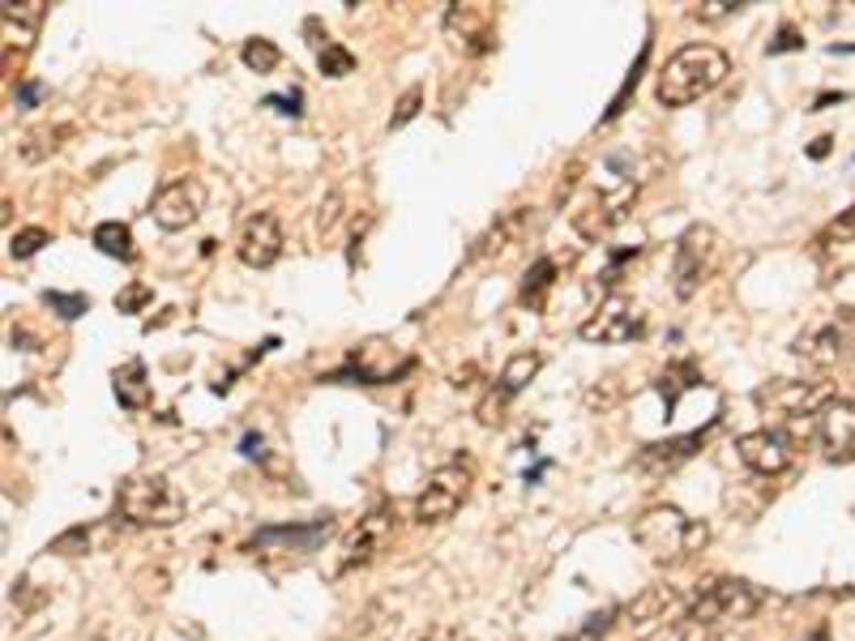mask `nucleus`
Segmentation results:
<instances>
[{
	"instance_id": "obj_1",
	"label": "nucleus",
	"mask_w": 855,
	"mask_h": 641,
	"mask_svg": "<svg viewBox=\"0 0 855 641\" xmlns=\"http://www.w3.org/2000/svg\"><path fill=\"white\" fill-rule=\"evenodd\" d=\"M638 188H641V176L634 172V154H629V150L607 154L599 188H591V193L570 210L573 231H577L582 240H599V236H607L625 214L634 210Z\"/></svg>"
},
{
	"instance_id": "obj_2",
	"label": "nucleus",
	"mask_w": 855,
	"mask_h": 641,
	"mask_svg": "<svg viewBox=\"0 0 855 641\" xmlns=\"http://www.w3.org/2000/svg\"><path fill=\"white\" fill-rule=\"evenodd\" d=\"M753 402L761 406L766 420H775V432H783L791 445H804L818 436V420L821 411L834 402L830 398V385L821 381H766L761 390L753 393Z\"/></svg>"
},
{
	"instance_id": "obj_3",
	"label": "nucleus",
	"mask_w": 855,
	"mask_h": 641,
	"mask_svg": "<svg viewBox=\"0 0 855 641\" xmlns=\"http://www.w3.org/2000/svg\"><path fill=\"white\" fill-rule=\"evenodd\" d=\"M727 73H732V65H727V52L723 47H714V43H689V47H680L677 56L659 69L654 95H659L663 107H689L697 104L702 95H711Z\"/></svg>"
},
{
	"instance_id": "obj_4",
	"label": "nucleus",
	"mask_w": 855,
	"mask_h": 641,
	"mask_svg": "<svg viewBox=\"0 0 855 641\" xmlns=\"http://www.w3.org/2000/svg\"><path fill=\"white\" fill-rule=\"evenodd\" d=\"M706 539H711L706 522L680 513L677 504H650L638 522H634V543H638L650 561H659V565L689 561L693 552L706 547Z\"/></svg>"
},
{
	"instance_id": "obj_5",
	"label": "nucleus",
	"mask_w": 855,
	"mask_h": 641,
	"mask_svg": "<svg viewBox=\"0 0 855 641\" xmlns=\"http://www.w3.org/2000/svg\"><path fill=\"white\" fill-rule=\"evenodd\" d=\"M757 607H761V590L757 586H748L745 577H711V582H702L693 595H689V604H684V624H693V629H723V624H740L748 616H757Z\"/></svg>"
},
{
	"instance_id": "obj_6",
	"label": "nucleus",
	"mask_w": 855,
	"mask_h": 641,
	"mask_svg": "<svg viewBox=\"0 0 855 641\" xmlns=\"http://www.w3.org/2000/svg\"><path fill=\"white\" fill-rule=\"evenodd\" d=\"M116 518L129 526H176L184 518V492L167 475H129L116 488Z\"/></svg>"
},
{
	"instance_id": "obj_7",
	"label": "nucleus",
	"mask_w": 855,
	"mask_h": 641,
	"mask_svg": "<svg viewBox=\"0 0 855 641\" xmlns=\"http://www.w3.org/2000/svg\"><path fill=\"white\" fill-rule=\"evenodd\" d=\"M470 484H475V470H470L466 458H454V463L436 466V470L424 479L415 504H411V518H415L420 526H436V522L454 518V513L466 504V497H470Z\"/></svg>"
},
{
	"instance_id": "obj_8",
	"label": "nucleus",
	"mask_w": 855,
	"mask_h": 641,
	"mask_svg": "<svg viewBox=\"0 0 855 641\" xmlns=\"http://www.w3.org/2000/svg\"><path fill=\"white\" fill-rule=\"evenodd\" d=\"M714 265H718V236L706 222H693L677 240V252H672V291L680 300H693L702 291V283L714 274Z\"/></svg>"
},
{
	"instance_id": "obj_9",
	"label": "nucleus",
	"mask_w": 855,
	"mask_h": 641,
	"mask_svg": "<svg viewBox=\"0 0 855 641\" xmlns=\"http://www.w3.org/2000/svg\"><path fill=\"white\" fill-rule=\"evenodd\" d=\"M393 539H398V504L381 500V504H372V509L359 518L356 531L347 534L338 569L351 573V569H359V565H372L381 552H390Z\"/></svg>"
},
{
	"instance_id": "obj_10",
	"label": "nucleus",
	"mask_w": 855,
	"mask_h": 641,
	"mask_svg": "<svg viewBox=\"0 0 855 641\" xmlns=\"http://www.w3.org/2000/svg\"><path fill=\"white\" fill-rule=\"evenodd\" d=\"M641 329H646V317H641L629 300H620V295H607L604 304L577 325V334L586 343H599V347L634 343V338H641Z\"/></svg>"
},
{
	"instance_id": "obj_11",
	"label": "nucleus",
	"mask_w": 855,
	"mask_h": 641,
	"mask_svg": "<svg viewBox=\"0 0 855 641\" xmlns=\"http://www.w3.org/2000/svg\"><path fill=\"white\" fill-rule=\"evenodd\" d=\"M206 210V188L197 184V180H172V184H163L159 193H154V202H150V218L163 227V231H184V227H193L197 218Z\"/></svg>"
},
{
	"instance_id": "obj_12",
	"label": "nucleus",
	"mask_w": 855,
	"mask_h": 641,
	"mask_svg": "<svg viewBox=\"0 0 855 641\" xmlns=\"http://www.w3.org/2000/svg\"><path fill=\"white\" fill-rule=\"evenodd\" d=\"M236 257L249 265V270H270L279 257H283V227L270 210L249 214L240 236H236Z\"/></svg>"
},
{
	"instance_id": "obj_13",
	"label": "nucleus",
	"mask_w": 855,
	"mask_h": 641,
	"mask_svg": "<svg viewBox=\"0 0 855 641\" xmlns=\"http://www.w3.org/2000/svg\"><path fill=\"white\" fill-rule=\"evenodd\" d=\"M736 454H740V463H745L753 475L775 479V475H783L787 466H791V458H796V445L787 441L783 432L761 427V432H745V436L736 441Z\"/></svg>"
},
{
	"instance_id": "obj_14",
	"label": "nucleus",
	"mask_w": 855,
	"mask_h": 641,
	"mask_svg": "<svg viewBox=\"0 0 855 641\" xmlns=\"http://www.w3.org/2000/svg\"><path fill=\"white\" fill-rule=\"evenodd\" d=\"M543 368V359L534 356V351H518V356L505 363V372H500V381L488 390V398L475 406V415H479V424H500L505 420V406H509V398H518V393L527 390V381H531L534 372Z\"/></svg>"
},
{
	"instance_id": "obj_15",
	"label": "nucleus",
	"mask_w": 855,
	"mask_h": 641,
	"mask_svg": "<svg viewBox=\"0 0 855 641\" xmlns=\"http://www.w3.org/2000/svg\"><path fill=\"white\" fill-rule=\"evenodd\" d=\"M818 441L830 463H855V398H834L821 411Z\"/></svg>"
},
{
	"instance_id": "obj_16",
	"label": "nucleus",
	"mask_w": 855,
	"mask_h": 641,
	"mask_svg": "<svg viewBox=\"0 0 855 641\" xmlns=\"http://www.w3.org/2000/svg\"><path fill=\"white\" fill-rule=\"evenodd\" d=\"M329 531H334L329 518H317L309 526H266V531H257L249 539V552H261V556H270V552H317L329 539Z\"/></svg>"
},
{
	"instance_id": "obj_17",
	"label": "nucleus",
	"mask_w": 855,
	"mask_h": 641,
	"mask_svg": "<svg viewBox=\"0 0 855 641\" xmlns=\"http://www.w3.org/2000/svg\"><path fill=\"white\" fill-rule=\"evenodd\" d=\"M47 18V0H4L0 4V22H4V43L18 52H31L39 39V26Z\"/></svg>"
},
{
	"instance_id": "obj_18",
	"label": "nucleus",
	"mask_w": 855,
	"mask_h": 641,
	"mask_svg": "<svg viewBox=\"0 0 855 641\" xmlns=\"http://www.w3.org/2000/svg\"><path fill=\"white\" fill-rule=\"evenodd\" d=\"M711 427L706 424L702 432H689V436H672V441H654V445H641L638 449V466L641 470H672V466L689 463L702 445H706V436H711Z\"/></svg>"
},
{
	"instance_id": "obj_19",
	"label": "nucleus",
	"mask_w": 855,
	"mask_h": 641,
	"mask_svg": "<svg viewBox=\"0 0 855 641\" xmlns=\"http://www.w3.org/2000/svg\"><path fill=\"white\" fill-rule=\"evenodd\" d=\"M445 26H450V31L463 26V39H458V43H466V52H475V56L493 47V13L479 9V4H450Z\"/></svg>"
},
{
	"instance_id": "obj_20",
	"label": "nucleus",
	"mask_w": 855,
	"mask_h": 641,
	"mask_svg": "<svg viewBox=\"0 0 855 641\" xmlns=\"http://www.w3.org/2000/svg\"><path fill=\"white\" fill-rule=\"evenodd\" d=\"M522 227H527V210H522V206H518V210H505L497 222H493V227H488V231L470 245V252H466V265H475V261H484V257H500V252L522 236Z\"/></svg>"
},
{
	"instance_id": "obj_21",
	"label": "nucleus",
	"mask_w": 855,
	"mask_h": 641,
	"mask_svg": "<svg viewBox=\"0 0 855 641\" xmlns=\"http://www.w3.org/2000/svg\"><path fill=\"white\" fill-rule=\"evenodd\" d=\"M791 351L804 359V363L830 368V363L838 359V351H843V334H838V325H813V329H804V334L796 338Z\"/></svg>"
},
{
	"instance_id": "obj_22",
	"label": "nucleus",
	"mask_w": 855,
	"mask_h": 641,
	"mask_svg": "<svg viewBox=\"0 0 855 641\" xmlns=\"http://www.w3.org/2000/svg\"><path fill=\"white\" fill-rule=\"evenodd\" d=\"M111 390L120 398V406L129 411H145L150 406V381H145V363L142 359H129L111 372Z\"/></svg>"
},
{
	"instance_id": "obj_23",
	"label": "nucleus",
	"mask_w": 855,
	"mask_h": 641,
	"mask_svg": "<svg viewBox=\"0 0 855 641\" xmlns=\"http://www.w3.org/2000/svg\"><path fill=\"white\" fill-rule=\"evenodd\" d=\"M680 595L672 586H646L634 604L625 607V616H629V624H650V620H663L668 616V607H677Z\"/></svg>"
},
{
	"instance_id": "obj_24",
	"label": "nucleus",
	"mask_w": 855,
	"mask_h": 641,
	"mask_svg": "<svg viewBox=\"0 0 855 641\" xmlns=\"http://www.w3.org/2000/svg\"><path fill=\"white\" fill-rule=\"evenodd\" d=\"M65 138H69V129H61V124H39V129H31V133L18 142V154H22L26 163H43L47 154L61 150Z\"/></svg>"
},
{
	"instance_id": "obj_25",
	"label": "nucleus",
	"mask_w": 855,
	"mask_h": 641,
	"mask_svg": "<svg viewBox=\"0 0 855 641\" xmlns=\"http://www.w3.org/2000/svg\"><path fill=\"white\" fill-rule=\"evenodd\" d=\"M95 249L107 252V257H116V261H133V257H138L129 222H99V227H95Z\"/></svg>"
},
{
	"instance_id": "obj_26",
	"label": "nucleus",
	"mask_w": 855,
	"mask_h": 641,
	"mask_svg": "<svg viewBox=\"0 0 855 641\" xmlns=\"http://www.w3.org/2000/svg\"><path fill=\"white\" fill-rule=\"evenodd\" d=\"M552 283H556V261L552 257H539L531 270H527V279H522V304L539 308L543 295L552 291Z\"/></svg>"
},
{
	"instance_id": "obj_27",
	"label": "nucleus",
	"mask_w": 855,
	"mask_h": 641,
	"mask_svg": "<svg viewBox=\"0 0 855 641\" xmlns=\"http://www.w3.org/2000/svg\"><path fill=\"white\" fill-rule=\"evenodd\" d=\"M240 61H245L252 73H274L283 65V52H279L274 39H249V43L240 47Z\"/></svg>"
},
{
	"instance_id": "obj_28",
	"label": "nucleus",
	"mask_w": 855,
	"mask_h": 641,
	"mask_svg": "<svg viewBox=\"0 0 855 641\" xmlns=\"http://www.w3.org/2000/svg\"><path fill=\"white\" fill-rule=\"evenodd\" d=\"M697 381H702V377H697V368H693V363L684 359V363H672V368H668V372L659 377V393H663V402H668V406H677L680 393L693 390Z\"/></svg>"
},
{
	"instance_id": "obj_29",
	"label": "nucleus",
	"mask_w": 855,
	"mask_h": 641,
	"mask_svg": "<svg viewBox=\"0 0 855 641\" xmlns=\"http://www.w3.org/2000/svg\"><path fill=\"white\" fill-rule=\"evenodd\" d=\"M855 240V202L847 210H838V218H830L818 231V249H838V245H852Z\"/></svg>"
},
{
	"instance_id": "obj_30",
	"label": "nucleus",
	"mask_w": 855,
	"mask_h": 641,
	"mask_svg": "<svg viewBox=\"0 0 855 641\" xmlns=\"http://www.w3.org/2000/svg\"><path fill=\"white\" fill-rule=\"evenodd\" d=\"M317 65H321L325 77H347V73H356V56H351L343 43H334V39H329V43L317 52Z\"/></svg>"
},
{
	"instance_id": "obj_31",
	"label": "nucleus",
	"mask_w": 855,
	"mask_h": 641,
	"mask_svg": "<svg viewBox=\"0 0 855 641\" xmlns=\"http://www.w3.org/2000/svg\"><path fill=\"white\" fill-rule=\"evenodd\" d=\"M646 61H650V43L641 47V56H638V61H634V69H629V77L620 82V90H616V99H612V107H607V111H604V120H616V116L625 111V104H629V95L638 90V82H641V69H646Z\"/></svg>"
},
{
	"instance_id": "obj_32",
	"label": "nucleus",
	"mask_w": 855,
	"mask_h": 641,
	"mask_svg": "<svg viewBox=\"0 0 855 641\" xmlns=\"http://www.w3.org/2000/svg\"><path fill=\"white\" fill-rule=\"evenodd\" d=\"M43 304H47L52 313H61L65 320H77L82 313H90V295H65V291H47V295H43Z\"/></svg>"
},
{
	"instance_id": "obj_33",
	"label": "nucleus",
	"mask_w": 855,
	"mask_h": 641,
	"mask_svg": "<svg viewBox=\"0 0 855 641\" xmlns=\"http://www.w3.org/2000/svg\"><path fill=\"white\" fill-rule=\"evenodd\" d=\"M43 245H52V236H47V227H22L13 240H9V252L18 257V261H26V257H35Z\"/></svg>"
},
{
	"instance_id": "obj_34",
	"label": "nucleus",
	"mask_w": 855,
	"mask_h": 641,
	"mask_svg": "<svg viewBox=\"0 0 855 641\" xmlns=\"http://www.w3.org/2000/svg\"><path fill=\"white\" fill-rule=\"evenodd\" d=\"M616 616H620L616 607H607V611H595V616H586V624H582V629H577L573 638H561V641H599V638L607 633V629L616 624Z\"/></svg>"
},
{
	"instance_id": "obj_35",
	"label": "nucleus",
	"mask_w": 855,
	"mask_h": 641,
	"mask_svg": "<svg viewBox=\"0 0 855 641\" xmlns=\"http://www.w3.org/2000/svg\"><path fill=\"white\" fill-rule=\"evenodd\" d=\"M420 104H424V90H420V86H407V90H402V99H398V107H393L390 129H402V124H411V120L420 116Z\"/></svg>"
},
{
	"instance_id": "obj_36",
	"label": "nucleus",
	"mask_w": 855,
	"mask_h": 641,
	"mask_svg": "<svg viewBox=\"0 0 855 641\" xmlns=\"http://www.w3.org/2000/svg\"><path fill=\"white\" fill-rule=\"evenodd\" d=\"M740 9H745V0H706V4L693 9V18H697V22H718V18H732V13H740Z\"/></svg>"
},
{
	"instance_id": "obj_37",
	"label": "nucleus",
	"mask_w": 855,
	"mask_h": 641,
	"mask_svg": "<svg viewBox=\"0 0 855 641\" xmlns=\"http://www.w3.org/2000/svg\"><path fill=\"white\" fill-rule=\"evenodd\" d=\"M150 300H154V291H150V286H145V283H129L125 291H120V295H116V308H120V313H138V308H145Z\"/></svg>"
},
{
	"instance_id": "obj_38",
	"label": "nucleus",
	"mask_w": 855,
	"mask_h": 641,
	"mask_svg": "<svg viewBox=\"0 0 855 641\" xmlns=\"http://www.w3.org/2000/svg\"><path fill=\"white\" fill-rule=\"evenodd\" d=\"M86 543H90V531H86V526H77V531H65L61 539H52V552H61V556H77V552H86Z\"/></svg>"
},
{
	"instance_id": "obj_39",
	"label": "nucleus",
	"mask_w": 855,
	"mask_h": 641,
	"mask_svg": "<svg viewBox=\"0 0 855 641\" xmlns=\"http://www.w3.org/2000/svg\"><path fill=\"white\" fill-rule=\"evenodd\" d=\"M650 641H714V633H706V629H693V624H684V620H677L672 629H663V633H654Z\"/></svg>"
},
{
	"instance_id": "obj_40",
	"label": "nucleus",
	"mask_w": 855,
	"mask_h": 641,
	"mask_svg": "<svg viewBox=\"0 0 855 641\" xmlns=\"http://www.w3.org/2000/svg\"><path fill=\"white\" fill-rule=\"evenodd\" d=\"M800 47H804V35H800L796 26H783L779 35L770 39V47H766V52H770V56H779V52H800Z\"/></svg>"
},
{
	"instance_id": "obj_41",
	"label": "nucleus",
	"mask_w": 855,
	"mask_h": 641,
	"mask_svg": "<svg viewBox=\"0 0 855 641\" xmlns=\"http://www.w3.org/2000/svg\"><path fill=\"white\" fill-rule=\"evenodd\" d=\"M266 107H279V111H286V116H300L304 107H300V90H291V95H283V99H266Z\"/></svg>"
},
{
	"instance_id": "obj_42",
	"label": "nucleus",
	"mask_w": 855,
	"mask_h": 641,
	"mask_svg": "<svg viewBox=\"0 0 855 641\" xmlns=\"http://www.w3.org/2000/svg\"><path fill=\"white\" fill-rule=\"evenodd\" d=\"M39 95H43V86H39V82H22V86H18V104L22 107H35Z\"/></svg>"
},
{
	"instance_id": "obj_43",
	"label": "nucleus",
	"mask_w": 855,
	"mask_h": 641,
	"mask_svg": "<svg viewBox=\"0 0 855 641\" xmlns=\"http://www.w3.org/2000/svg\"><path fill=\"white\" fill-rule=\"evenodd\" d=\"M240 449H245L249 458H261V436H252V432H249V436L240 441Z\"/></svg>"
},
{
	"instance_id": "obj_44",
	"label": "nucleus",
	"mask_w": 855,
	"mask_h": 641,
	"mask_svg": "<svg viewBox=\"0 0 855 641\" xmlns=\"http://www.w3.org/2000/svg\"><path fill=\"white\" fill-rule=\"evenodd\" d=\"M830 142H834V138H818V142L809 145V154H813V159H825V154H830Z\"/></svg>"
},
{
	"instance_id": "obj_45",
	"label": "nucleus",
	"mask_w": 855,
	"mask_h": 641,
	"mask_svg": "<svg viewBox=\"0 0 855 641\" xmlns=\"http://www.w3.org/2000/svg\"><path fill=\"white\" fill-rule=\"evenodd\" d=\"M813 641H830V638H825V633H818V638H813Z\"/></svg>"
}]
</instances>
